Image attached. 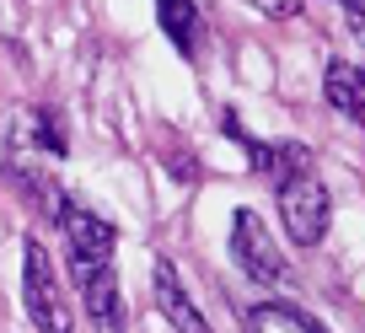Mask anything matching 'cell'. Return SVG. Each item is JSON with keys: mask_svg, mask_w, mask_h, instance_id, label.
I'll return each instance as SVG.
<instances>
[{"mask_svg": "<svg viewBox=\"0 0 365 333\" xmlns=\"http://www.w3.org/2000/svg\"><path fill=\"white\" fill-rule=\"evenodd\" d=\"M269 22H290V16H301V0H252Z\"/></svg>", "mask_w": 365, "mask_h": 333, "instance_id": "cell-11", "label": "cell"}, {"mask_svg": "<svg viewBox=\"0 0 365 333\" xmlns=\"http://www.w3.org/2000/svg\"><path fill=\"white\" fill-rule=\"evenodd\" d=\"M76 275V296L86 307V317L103 333H124V290H118V269L108 258H70Z\"/></svg>", "mask_w": 365, "mask_h": 333, "instance_id": "cell-3", "label": "cell"}, {"mask_svg": "<svg viewBox=\"0 0 365 333\" xmlns=\"http://www.w3.org/2000/svg\"><path fill=\"white\" fill-rule=\"evenodd\" d=\"M274 199H279V220H285L290 242L296 247H317L322 231H328V183L307 167V173L274 183Z\"/></svg>", "mask_w": 365, "mask_h": 333, "instance_id": "cell-2", "label": "cell"}, {"mask_svg": "<svg viewBox=\"0 0 365 333\" xmlns=\"http://www.w3.org/2000/svg\"><path fill=\"white\" fill-rule=\"evenodd\" d=\"M231 253H237V264L247 269L252 280H263V285H285L290 280L285 253L274 247V237L263 231V220L252 215V210H237V215H231Z\"/></svg>", "mask_w": 365, "mask_h": 333, "instance_id": "cell-4", "label": "cell"}, {"mask_svg": "<svg viewBox=\"0 0 365 333\" xmlns=\"http://www.w3.org/2000/svg\"><path fill=\"white\" fill-rule=\"evenodd\" d=\"M27 135H33V145H43L48 156H65L70 150L65 129H59V118L48 113V108H27Z\"/></svg>", "mask_w": 365, "mask_h": 333, "instance_id": "cell-8", "label": "cell"}, {"mask_svg": "<svg viewBox=\"0 0 365 333\" xmlns=\"http://www.w3.org/2000/svg\"><path fill=\"white\" fill-rule=\"evenodd\" d=\"M54 215H59V231H65V242H70V258H113L118 231L108 226L97 210L76 205V199H59Z\"/></svg>", "mask_w": 365, "mask_h": 333, "instance_id": "cell-5", "label": "cell"}, {"mask_svg": "<svg viewBox=\"0 0 365 333\" xmlns=\"http://www.w3.org/2000/svg\"><path fill=\"white\" fill-rule=\"evenodd\" d=\"M354 76H360V70H349L344 59H333L328 76H322V97H328L339 113H354Z\"/></svg>", "mask_w": 365, "mask_h": 333, "instance_id": "cell-9", "label": "cell"}, {"mask_svg": "<svg viewBox=\"0 0 365 333\" xmlns=\"http://www.w3.org/2000/svg\"><path fill=\"white\" fill-rule=\"evenodd\" d=\"M150 290H156V307L167 312V322L178 333H215L205 322V312L194 307V301L182 296V285H178V269L167 264V258H156V269H150Z\"/></svg>", "mask_w": 365, "mask_h": 333, "instance_id": "cell-6", "label": "cell"}, {"mask_svg": "<svg viewBox=\"0 0 365 333\" xmlns=\"http://www.w3.org/2000/svg\"><path fill=\"white\" fill-rule=\"evenodd\" d=\"M156 22L167 27V38L182 54L199 48V0H156Z\"/></svg>", "mask_w": 365, "mask_h": 333, "instance_id": "cell-7", "label": "cell"}, {"mask_svg": "<svg viewBox=\"0 0 365 333\" xmlns=\"http://www.w3.org/2000/svg\"><path fill=\"white\" fill-rule=\"evenodd\" d=\"M344 16H349L354 38H365V0H344Z\"/></svg>", "mask_w": 365, "mask_h": 333, "instance_id": "cell-12", "label": "cell"}, {"mask_svg": "<svg viewBox=\"0 0 365 333\" xmlns=\"http://www.w3.org/2000/svg\"><path fill=\"white\" fill-rule=\"evenodd\" d=\"M22 307H27V317H33L38 333H70L65 290H59L54 264H48V253H43L38 237L22 242Z\"/></svg>", "mask_w": 365, "mask_h": 333, "instance_id": "cell-1", "label": "cell"}, {"mask_svg": "<svg viewBox=\"0 0 365 333\" xmlns=\"http://www.w3.org/2000/svg\"><path fill=\"white\" fill-rule=\"evenodd\" d=\"M349 118H360V129H365V70L354 76V113Z\"/></svg>", "mask_w": 365, "mask_h": 333, "instance_id": "cell-13", "label": "cell"}, {"mask_svg": "<svg viewBox=\"0 0 365 333\" xmlns=\"http://www.w3.org/2000/svg\"><path fill=\"white\" fill-rule=\"evenodd\" d=\"M263 317H274V322H285L290 333H328L312 312H301V307H290V301H274V307H263Z\"/></svg>", "mask_w": 365, "mask_h": 333, "instance_id": "cell-10", "label": "cell"}]
</instances>
